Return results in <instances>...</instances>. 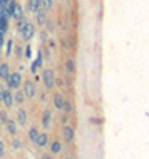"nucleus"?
I'll list each match as a JSON object with an SVG mask.
<instances>
[{"instance_id": "obj_1", "label": "nucleus", "mask_w": 149, "mask_h": 159, "mask_svg": "<svg viewBox=\"0 0 149 159\" xmlns=\"http://www.w3.org/2000/svg\"><path fill=\"white\" fill-rule=\"evenodd\" d=\"M19 32H20V35H22V39L25 42H29L30 39L34 37V34H35V27H34L32 24H29L27 20H20L19 22Z\"/></svg>"}, {"instance_id": "obj_2", "label": "nucleus", "mask_w": 149, "mask_h": 159, "mask_svg": "<svg viewBox=\"0 0 149 159\" xmlns=\"http://www.w3.org/2000/svg\"><path fill=\"white\" fill-rule=\"evenodd\" d=\"M5 80H7L8 89H17L22 84V75H20V72H10V75H8Z\"/></svg>"}, {"instance_id": "obj_3", "label": "nucleus", "mask_w": 149, "mask_h": 159, "mask_svg": "<svg viewBox=\"0 0 149 159\" xmlns=\"http://www.w3.org/2000/svg\"><path fill=\"white\" fill-rule=\"evenodd\" d=\"M42 80H44V85L47 89H52L54 87V70L52 69H45L44 72H42Z\"/></svg>"}, {"instance_id": "obj_4", "label": "nucleus", "mask_w": 149, "mask_h": 159, "mask_svg": "<svg viewBox=\"0 0 149 159\" xmlns=\"http://www.w3.org/2000/svg\"><path fill=\"white\" fill-rule=\"evenodd\" d=\"M74 129H72L70 126H64L62 127V137H64V141L65 143H72L74 141Z\"/></svg>"}, {"instance_id": "obj_5", "label": "nucleus", "mask_w": 149, "mask_h": 159, "mask_svg": "<svg viewBox=\"0 0 149 159\" xmlns=\"http://www.w3.org/2000/svg\"><path fill=\"white\" fill-rule=\"evenodd\" d=\"M24 92H25V96L27 97H34L35 96V85H34L32 80H25L24 82Z\"/></svg>"}, {"instance_id": "obj_6", "label": "nucleus", "mask_w": 149, "mask_h": 159, "mask_svg": "<svg viewBox=\"0 0 149 159\" xmlns=\"http://www.w3.org/2000/svg\"><path fill=\"white\" fill-rule=\"evenodd\" d=\"M64 106H65V99H64V96L61 92H57L54 96V107L57 111H64Z\"/></svg>"}, {"instance_id": "obj_7", "label": "nucleus", "mask_w": 149, "mask_h": 159, "mask_svg": "<svg viewBox=\"0 0 149 159\" xmlns=\"http://www.w3.org/2000/svg\"><path fill=\"white\" fill-rule=\"evenodd\" d=\"M3 104H5V107H12L14 106V102H15V99H14V94L10 92V89H7V91H3Z\"/></svg>"}, {"instance_id": "obj_8", "label": "nucleus", "mask_w": 149, "mask_h": 159, "mask_svg": "<svg viewBox=\"0 0 149 159\" xmlns=\"http://www.w3.org/2000/svg\"><path fill=\"white\" fill-rule=\"evenodd\" d=\"M8 30V17L5 15V12L0 8V32L5 34Z\"/></svg>"}, {"instance_id": "obj_9", "label": "nucleus", "mask_w": 149, "mask_h": 159, "mask_svg": "<svg viewBox=\"0 0 149 159\" xmlns=\"http://www.w3.org/2000/svg\"><path fill=\"white\" fill-rule=\"evenodd\" d=\"M42 62H44V55H42V50H39V52H37V59L32 62L30 70H32V72H37V70L42 67Z\"/></svg>"}, {"instance_id": "obj_10", "label": "nucleus", "mask_w": 149, "mask_h": 159, "mask_svg": "<svg viewBox=\"0 0 149 159\" xmlns=\"http://www.w3.org/2000/svg\"><path fill=\"white\" fill-rule=\"evenodd\" d=\"M42 8V0H29V10L32 14H37Z\"/></svg>"}, {"instance_id": "obj_11", "label": "nucleus", "mask_w": 149, "mask_h": 159, "mask_svg": "<svg viewBox=\"0 0 149 159\" xmlns=\"http://www.w3.org/2000/svg\"><path fill=\"white\" fill-rule=\"evenodd\" d=\"M39 148H45V146L49 144V136H47V132H40L39 137H37V143H35Z\"/></svg>"}, {"instance_id": "obj_12", "label": "nucleus", "mask_w": 149, "mask_h": 159, "mask_svg": "<svg viewBox=\"0 0 149 159\" xmlns=\"http://www.w3.org/2000/svg\"><path fill=\"white\" fill-rule=\"evenodd\" d=\"M35 19H37V24H39V25H44L45 24V20H47V14H45L44 8H40V10L35 14Z\"/></svg>"}, {"instance_id": "obj_13", "label": "nucleus", "mask_w": 149, "mask_h": 159, "mask_svg": "<svg viewBox=\"0 0 149 159\" xmlns=\"http://www.w3.org/2000/svg\"><path fill=\"white\" fill-rule=\"evenodd\" d=\"M14 19L15 20H24V8L19 5V3H15V8H14Z\"/></svg>"}, {"instance_id": "obj_14", "label": "nucleus", "mask_w": 149, "mask_h": 159, "mask_svg": "<svg viewBox=\"0 0 149 159\" xmlns=\"http://www.w3.org/2000/svg\"><path fill=\"white\" fill-rule=\"evenodd\" d=\"M50 121H52V114H50V111H44V114H42V124H44V127H49Z\"/></svg>"}, {"instance_id": "obj_15", "label": "nucleus", "mask_w": 149, "mask_h": 159, "mask_svg": "<svg viewBox=\"0 0 149 159\" xmlns=\"http://www.w3.org/2000/svg\"><path fill=\"white\" fill-rule=\"evenodd\" d=\"M10 75V67L7 64H0V79H7Z\"/></svg>"}, {"instance_id": "obj_16", "label": "nucleus", "mask_w": 149, "mask_h": 159, "mask_svg": "<svg viewBox=\"0 0 149 159\" xmlns=\"http://www.w3.org/2000/svg\"><path fill=\"white\" fill-rule=\"evenodd\" d=\"M65 70H67V74H74L75 72V61L74 59H67L65 61Z\"/></svg>"}, {"instance_id": "obj_17", "label": "nucleus", "mask_w": 149, "mask_h": 159, "mask_svg": "<svg viewBox=\"0 0 149 159\" xmlns=\"http://www.w3.org/2000/svg\"><path fill=\"white\" fill-rule=\"evenodd\" d=\"M62 151V144L59 143V141H54V143H50V152L52 154H59Z\"/></svg>"}, {"instance_id": "obj_18", "label": "nucleus", "mask_w": 149, "mask_h": 159, "mask_svg": "<svg viewBox=\"0 0 149 159\" xmlns=\"http://www.w3.org/2000/svg\"><path fill=\"white\" fill-rule=\"evenodd\" d=\"M39 134H40V132L37 131L35 127H30V129H29V139H30L34 144L37 143V137H39Z\"/></svg>"}, {"instance_id": "obj_19", "label": "nucleus", "mask_w": 149, "mask_h": 159, "mask_svg": "<svg viewBox=\"0 0 149 159\" xmlns=\"http://www.w3.org/2000/svg\"><path fill=\"white\" fill-rule=\"evenodd\" d=\"M17 121H19V124H24L27 122V114H25L24 109H19V112H17Z\"/></svg>"}, {"instance_id": "obj_20", "label": "nucleus", "mask_w": 149, "mask_h": 159, "mask_svg": "<svg viewBox=\"0 0 149 159\" xmlns=\"http://www.w3.org/2000/svg\"><path fill=\"white\" fill-rule=\"evenodd\" d=\"M5 124H7V129L10 131V134H15V132H17V126H15V121H14V119H8Z\"/></svg>"}, {"instance_id": "obj_21", "label": "nucleus", "mask_w": 149, "mask_h": 159, "mask_svg": "<svg viewBox=\"0 0 149 159\" xmlns=\"http://www.w3.org/2000/svg\"><path fill=\"white\" fill-rule=\"evenodd\" d=\"M25 92H15L14 94V99H15V102L17 104H24V101H25Z\"/></svg>"}, {"instance_id": "obj_22", "label": "nucleus", "mask_w": 149, "mask_h": 159, "mask_svg": "<svg viewBox=\"0 0 149 159\" xmlns=\"http://www.w3.org/2000/svg\"><path fill=\"white\" fill-rule=\"evenodd\" d=\"M54 5V0H42V8L44 10H50Z\"/></svg>"}, {"instance_id": "obj_23", "label": "nucleus", "mask_w": 149, "mask_h": 159, "mask_svg": "<svg viewBox=\"0 0 149 159\" xmlns=\"http://www.w3.org/2000/svg\"><path fill=\"white\" fill-rule=\"evenodd\" d=\"M12 47H14V42H12V39H10V40H7V45H5V55H8V57H10V54H12Z\"/></svg>"}, {"instance_id": "obj_24", "label": "nucleus", "mask_w": 149, "mask_h": 159, "mask_svg": "<svg viewBox=\"0 0 149 159\" xmlns=\"http://www.w3.org/2000/svg\"><path fill=\"white\" fill-rule=\"evenodd\" d=\"M64 111H65L67 114H70V112H72V104H70L69 101H65V106H64Z\"/></svg>"}, {"instance_id": "obj_25", "label": "nucleus", "mask_w": 149, "mask_h": 159, "mask_svg": "<svg viewBox=\"0 0 149 159\" xmlns=\"http://www.w3.org/2000/svg\"><path fill=\"white\" fill-rule=\"evenodd\" d=\"M30 52H32V50H30V45H27V47H25V57H30V55H32Z\"/></svg>"}, {"instance_id": "obj_26", "label": "nucleus", "mask_w": 149, "mask_h": 159, "mask_svg": "<svg viewBox=\"0 0 149 159\" xmlns=\"http://www.w3.org/2000/svg\"><path fill=\"white\" fill-rule=\"evenodd\" d=\"M3 35H5V34H3V32H0V47L3 45V42H5V37H3Z\"/></svg>"}, {"instance_id": "obj_27", "label": "nucleus", "mask_w": 149, "mask_h": 159, "mask_svg": "<svg viewBox=\"0 0 149 159\" xmlns=\"http://www.w3.org/2000/svg\"><path fill=\"white\" fill-rule=\"evenodd\" d=\"M12 146H14L15 149H19L20 146H22V144H20V141H14V143H12Z\"/></svg>"}, {"instance_id": "obj_28", "label": "nucleus", "mask_w": 149, "mask_h": 159, "mask_svg": "<svg viewBox=\"0 0 149 159\" xmlns=\"http://www.w3.org/2000/svg\"><path fill=\"white\" fill-rule=\"evenodd\" d=\"M8 2H10V0H0V8H3Z\"/></svg>"}, {"instance_id": "obj_29", "label": "nucleus", "mask_w": 149, "mask_h": 159, "mask_svg": "<svg viewBox=\"0 0 149 159\" xmlns=\"http://www.w3.org/2000/svg\"><path fill=\"white\" fill-rule=\"evenodd\" d=\"M0 117L3 119V122H7V121H8V117H7V114H5V112H2V114H0Z\"/></svg>"}, {"instance_id": "obj_30", "label": "nucleus", "mask_w": 149, "mask_h": 159, "mask_svg": "<svg viewBox=\"0 0 149 159\" xmlns=\"http://www.w3.org/2000/svg\"><path fill=\"white\" fill-rule=\"evenodd\" d=\"M2 101H3V89L0 87V102H2Z\"/></svg>"}, {"instance_id": "obj_31", "label": "nucleus", "mask_w": 149, "mask_h": 159, "mask_svg": "<svg viewBox=\"0 0 149 159\" xmlns=\"http://www.w3.org/2000/svg\"><path fill=\"white\" fill-rule=\"evenodd\" d=\"M0 156H3V146H2V143H0Z\"/></svg>"}, {"instance_id": "obj_32", "label": "nucleus", "mask_w": 149, "mask_h": 159, "mask_svg": "<svg viewBox=\"0 0 149 159\" xmlns=\"http://www.w3.org/2000/svg\"><path fill=\"white\" fill-rule=\"evenodd\" d=\"M44 159H52V157H50L49 154H45V156H44Z\"/></svg>"}, {"instance_id": "obj_33", "label": "nucleus", "mask_w": 149, "mask_h": 159, "mask_svg": "<svg viewBox=\"0 0 149 159\" xmlns=\"http://www.w3.org/2000/svg\"><path fill=\"white\" fill-rule=\"evenodd\" d=\"M65 159H74V157H65Z\"/></svg>"}, {"instance_id": "obj_34", "label": "nucleus", "mask_w": 149, "mask_h": 159, "mask_svg": "<svg viewBox=\"0 0 149 159\" xmlns=\"http://www.w3.org/2000/svg\"><path fill=\"white\" fill-rule=\"evenodd\" d=\"M61 2H65V0H61Z\"/></svg>"}]
</instances>
